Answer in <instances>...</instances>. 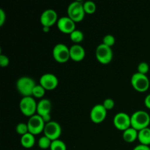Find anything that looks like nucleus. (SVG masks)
<instances>
[{
	"instance_id": "0eeeda50",
	"label": "nucleus",
	"mask_w": 150,
	"mask_h": 150,
	"mask_svg": "<svg viewBox=\"0 0 150 150\" xmlns=\"http://www.w3.org/2000/svg\"><path fill=\"white\" fill-rule=\"evenodd\" d=\"M27 125L29 128V133L35 136L43 132L45 123L42 120V117L38 114H35L32 117H29L27 122Z\"/></svg>"
},
{
	"instance_id": "2f4dec72",
	"label": "nucleus",
	"mask_w": 150,
	"mask_h": 150,
	"mask_svg": "<svg viewBox=\"0 0 150 150\" xmlns=\"http://www.w3.org/2000/svg\"><path fill=\"white\" fill-rule=\"evenodd\" d=\"M144 104L148 108L150 109V94L147 95L144 99Z\"/></svg>"
},
{
	"instance_id": "cd10ccee",
	"label": "nucleus",
	"mask_w": 150,
	"mask_h": 150,
	"mask_svg": "<svg viewBox=\"0 0 150 150\" xmlns=\"http://www.w3.org/2000/svg\"><path fill=\"white\" fill-rule=\"evenodd\" d=\"M103 105L108 111V110H111L112 108H114V105H115V103H114V100L111 99V98H107L103 101Z\"/></svg>"
},
{
	"instance_id": "c85d7f7f",
	"label": "nucleus",
	"mask_w": 150,
	"mask_h": 150,
	"mask_svg": "<svg viewBox=\"0 0 150 150\" xmlns=\"http://www.w3.org/2000/svg\"><path fill=\"white\" fill-rule=\"evenodd\" d=\"M10 63V59L8 57L4 54H0V65L2 67H5L8 66Z\"/></svg>"
},
{
	"instance_id": "7c9ffc66",
	"label": "nucleus",
	"mask_w": 150,
	"mask_h": 150,
	"mask_svg": "<svg viewBox=\"0 0 150 150\" xmlns=\"http://www.w3.org/2000/svg\"><path fill=\"white\" fill-rule=\"evenodd\" d=\"M133 150H150V147L149 146H146V145L139 144L135 146V148Z\"/></svg>"
},
{
	"instance_id": "a211bd4d",
	"label": "nucleus",
	"mask_w": 150,
	"mask_h": 150,
	"mask_svg": "<svg viewBox=\"0 0 150 150\" xmlns=\"http://www.w3.org/2000/svg\"><path fill=\"white\" fill-rule=\"evenodd\" d=\"M138 140L140 144L149 146L150 145V128L149 127L139 130L138 134Z\"/></svg>"
},
{
	"instance_id": "f3484780",
	"label": "nucleus",
	"mask_w": 150,
	"mask_h": 150,
	"mask_svg": "<svg viewBox=\"0 0 150 150\" xmlns=\"http://www.w3.org/2000/svg\"><path fill=\"white\" fill-rule=\"evenodd\" d=\"M138 134H139V131L133 127H130L123 131L122 138L125 142L127 143H133L136 139H138Z\"/></svg>"
},
{
	"instance_id": "1a4fd4ad",
	"label": "nucleus",
	"mask_w": 150,
	"mask_h": 150,
	"mask_svg": "<svg viewBox=\"0 0 150 150\" xmlns=\"http://www.w3.org/2000/svg\"><path fill=\"white\" fill-rule=\"evenodd\" d=\"M44 136L48 137L51 141L59 139L62 134L61 125L56 121H51L46 123L43 130Z\"/></svg>"
},
{
	"instance_id": "f257e3e1",
	"label": "nucleus",
	"mask_w": 150,
	"mask_h": 150,
	"mask_svg": "<svg viewBox=\"0 0 150 150\" xmlns=\"http://www.w3.org/2000/svg\"><path fill=\"white\" fill-rule=\"evenodd\" d=\"M131 127L138 131L149 127L150 116L146 111L143 110L136 111L130 116Z\"/></svg>"
},
{
	"instance_id": "4468645a",
	"label": "nucleus",
	"mask_w": 150,
	"mask_h": 150,
	"mask_svg": "<svg viewBox=\"0 0 150 150\" xmlns=\"http://www.w3.org/2000/svg\"><path fill=\"white\" fill-rule=\"evenodd\" d=\"M59 30L65 34H71L76 29V22L68 16H63L59 18L57 23Z\"/></svg>"
},
{
	"instance_id": "a878e982",
	"label": "nucleus",
	"mask_w": 150,
	"mask_h": 150,
	"mask_svg": "<svg viewBox=\"0 0 150 150\" xmlns=\"http://www.w3.org/2000/svg\"><path fill=\"white\" fill-rule=\"evenodd\" d=\"M115 38L112 35H107L103 39V43L111 48V46H113L115 43Z\"/></svg>"
},
{
	"instance_id": "5701e85b",
	"label": "nucleus",
	"mask_w": 150,
	"mask_h": 150,
	"mask_svg": "<svg viewBox=\"0 0 150 150\" xmlns=\"http://www.w3.org/2000/svg\"><path fill=\"white\" fill-rule=\"evenodd\" d=\"M51 150H67V146H66L65 143L63 141L60 140V139H57V140L52 141L51 143Z\"/></svg>"
},
{
	"instance_id": "bb28decb",
	"label": "nucleus",
	"mask_w": 150,
	"mask_h": 150,
	"mask_svg": "<svg viewBox=\"0 0 150 150\" xmlns=\"http://www.w3.org/2000/svg\"><path fill=\"white\" fill-rule=\"evenodd\" d=\"M137 70H138V73H142V74H144V75H146V73L149 72V66L146 62H142L139 63V65H138V67H137Z\"/></svg>"
},
{
	"instance_id": "20e7f679",
	"label": "nucleus",
	"mask_w": 150,
	"mask_h": 150,
	"mask_svg": "<svg viewBox=\"0 0 150 150\" xmlns=\"http://www.w3.org/2000/svg\"><path fill=\"white\" fill-rule=\"evenodd\" d=\"M19 107L23 115L31 117L36 114L38 103L32 96L23 97L19 103Z\"/></svg>"
},
{
	"instance_id": "2eb2a0df",
	"label": "nucleus",
	"mask_w": 150,
	"mask_h": 150,
	"mask_svg": "<svg viewBox=\"0 0 150 150\" xmlns=\"http://www.w3.org/2000/svg\"><path fill=\"white\" fill-rule=\"evenodd\" d=\"M85 49L80 44H74L70 48V57L75 62H81L84 59Z\"/></svg>"
},
{
	"instance_id": "6e6552de",
	"label": "nucleus",
	"mask_w": 150,
	"mask_h": 150,
	"mask_svg": "<svg viewBox=\"0 0 150 150\" xmlns=\"http://www.w3.org/2000/svg\"><path fill=\"white\" fill-rule=\"evenodd\" d=\"M52 54L57 62L64 63L70 59V48L63 43H58L53 48Z\"/></svg>"
},
{
	"instance_id": "423d86ee",
	"label": "nucleus",
	"mask_w": 150,
	"mask_h": 150,
	"mask_svg": "<svg viewBox=\"0 0 150 150\" xmlns=\"http://www.w3.org/2000/svg\"><path fill=\"white\" fill-rule=\"evenodd\" d=\"M95 56L99 62H100L101 64H107L111 62L113 59L112 49L111 47L101 43L97 47Z\"/></svg>"
},
{
	"instance_id": "6ab92c4d",
	"label": "nucleus",
	"mask_w": 150,
	"mask_h": 150,
	"mask_svg": "<svg viewBox=\"0 0 150 150\" xmlns=\"http://www.w3.org/2000/svg\"><path fill=\"white\" fill-rule=\"evenodd\" d=\"M35 144V137L33 134L28 133L23 135L21 138V144L23 147L30 149L34 146Z\"/></svg>"
},
{
	"instance_id": "ddd939ff",
	"label": "nucleus",
	"mask_w": 150,
	"mask_h": 150,
	"mask_svg": "<svg viewBox=\"0 0 150 150\" xmlns=\"http://www.w3.org/2000/svg\"><path fill=\"white\" fill-rule=\"evenodd\" d=\"M40 84L45 90H53L58 86V78L53 73H45L40 79Z\"/></svg>"
},
{
	"instance_id": "f8f14e48",
	"label": "nucleus",
	"mask_w": 150,
	"mask_h": 150,
	"mask_svg": "<svg viewBox=\"0 0 150 150\" xmlns=\"http://www.w3.org/2000/svg\"><path fill=\"white\" fill-rule=\"evenodd\" d=\"M58 16L57 12L53 9H47L44 10L40 16V23L42 26L51 27L58 21Z\"/></svg>"
},
{
	"instance_id": "393cba45",
	"label": "nucleus",
	"mask_w": 150,
	"mask_h": 150,
	"mask_svg": "<svg viewBox=\"0 0 150 150\" xmlns=\"http://www.w3.org/2000/svg\"><path fill=\"white\" fill-rule=\"evenodd\" d=\"M16 130L19 135H21V136L28 133H29V128H28L27 123L20 122L16 125Z\"/></svg>"
},
{
	"instance_id": "f03ea898",
	"label": "nucleus",
	"mask_w": 150,
	"mask_h": 150,
	"mask_svg": "<svg viewBox=\"0 0 150 150\" xmlns=\"http://www.w3.org/2000/svg\"><path fill=\"white\" fill-rule=\"evenodd\" d=\"M36 84L35 81L29 76H22L16 81L17 90L23 97L32 96V92Z\"/></svg>"
},
{
	"instance_id": "39448f33",
	"label": "nucleus",
	"mask_w": 150,
	"mask_h": 150,
	"mask_svg": "<svg viewBox=\"0 0 150 150\" xmlns=\"http://www.w3.org/2000/svg\"><path fill=\"white\" fill-rule=\"evenodd\" d=\"M131 84L133 89L140 92H146L149 87V79L146 75L136 73L131 77Z\"/></svg>"
},
{
	"instance_id": "aec40b11",
	"label": "nucleus",
	"mask_w": 150,
	"mask_h": 150,
	"mask_svg": "<svg viewBox=\"0 0 150 150\" xmlns=\"http://www.w3.org/2000/svg\"><path fill=\"white\" fill-rule=\"evenodd\" d=\"M70 38L75 44H79L83 40V33L81 30L75 29L71 34H70Z\"/></svg>"
},
{
	"instance_id": "473e14b6",
	"label": "nucleus",
	"mask_w": 150,
	"mask_h": 150,
	"mask_svg": "<svg viewBox=\"0 0 150 150\" xmlns=\"http://www.w3.org/2000/svg\"><path fill=\"white\" fill-rule=\"evenodd\" d=\"M49 28L50 27H47V26H43V31L44 32H48L49 31Z\"/></svg>"
},
{
	"instance_id": "9d476101",
	"label": "nucleus",
	"mask_w": 150,
	"mask_h": 150,
	"mask_svg": "<svg viewBox=\"0 0 150 150\" xmlns=\"http://www.w3.org/2000/svg\"><path fill=\"white\" fill-rule=\"evenodd\" d=\"M114 126L118 130L125 131V130L131 127L130 116L125 112H119L114 116L113 120Z\"/></svg>"
},
{
	"instance_id": "4be33fe9",
	"label": "nucleus",
	"mask_w": 150,
	"mask_h": 150,
	"mask_svg": "<svg viewBox=\"0 0 150 150\" xmlns=\"http://www.w3.org/2000/svg\"><path fill=\"white\" fill-rule=\"evenodd\" d=\"M83 9L86 14H93L96 11V4L94 1L89 0L83 2Z\"/></svg>"
},
{
	"instance_id": "9b49d317",
	"label": "nucleus",
	"mask_w": 150,
	"mask_h": 150,
	"mask_svg": "<svg viewBox=\"0 0 150 150\" xmlns=\"http://www.w3.org/2000/svg\"><path fill=\"white\" fill-rule=\"evenodd\" d=\"M107 116V110L103 104H97L94 105L90 111V119L92 122L99 124L105 120Z\"/></svg>"
},
{
	"instance_id": "7ed1b4c3",
	"label": "nucleus",
	"mask_w": 150,
	"mask_h": 150,
	"mask_svg": "<svg viewBox=\"0 0 150 150\" xmlns=\"http://www.w3.org/2000/svg\"><path fill=\"white\" fill-rule=\"evenodd\" d=\"M83 3L81 1H75L70 3L67 7V16L73 21L80 22L85 16Z\"/></svg>"
},
{
	"instance_id": "412c9836",
	"label": "nucleus",
	"mask_w": 150,
	"mask_h": 150,
	"mask_svg": "<svg viewBox=\"0 0 150 150\" xmlns=\"http://www.w3.org/2000/svg\"><path fill=\"white\" fill-rule=\"evenodd\" d=\"M51 143H52V141L50 139H48V137H46L45 136H41L39 139L38 142V146H39L40 149H47L51 147Z\"/></svg>"
},
{
	"instance_id": "c756f323",
	"label": "nucleus",
	"mask_w": 150,
	"mask_h": 150,
	"mask_svg": "<svg viewBox=\"0 0 150 150\" xmlns=\"http://www.w3.org/2000/svg\"><path fill=\"white\" fill-rule=\"evenodd\" d=\"M6 21V13L3 9H0V26H3Z\"/></svg>"
},
{
	"instance_id": "dca6fc26",
	"label": "nucleus",
	"mask_w": 150,
	"mask_h": 150,
	"mask_svg": "<svg viewBox=\"0 0 150 150\" xmlns=\"http://www.w3.org/2000/svg\"><path fill=\"white\" fill-rule=\"evenodd\" d=\"M51 108H52V104L50 100L48 99H41L38 103V107H37V114L40 117L46 115V114H51Z\"/></svg>"
},
{
	"instance_id": "b1692460",
	"label": "nucleus",
	"mask_w": 150,
	"mask_h": 150,
	"mask_svg": "<svg viewBox=\"0 0 150 150\" xmlns=\"http://www.w3.org/2000/svg\"><path fill=\"white\" fill-rule=\"evenodd\" d=\"M45 89L41 86L40 84H38L35 86L34 88L33 92H32V96L37 98H42L45 95Z\"/></svg>"
}]
</instances>
